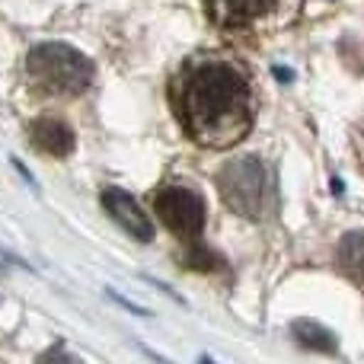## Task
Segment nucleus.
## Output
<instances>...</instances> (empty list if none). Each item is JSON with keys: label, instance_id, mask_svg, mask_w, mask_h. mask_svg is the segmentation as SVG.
I'll return each mask as SVG.
<instances>
[{"label": "nucleus", "instance_id": "5", "mask_svg": "<svg viewBox=\"0 0 364 364\" xmlns=\"http://www.w3.org/2000/svg\"><path fill=\"white\" fill-rule=\"evenodd\" d=\"M102 208H106V211L112 214L115 224L125 227L134 240H141V243H151L154 240L151 218L141 211V205L125 192V188H106V192H102Z\"/></svg>", "mask_w": 364, "mask_h": 364}, {"label": "nucleus", "instance_id": "11", "mask_svg": "<svg viewBox=\"0 0 364 364\" xmlns=\"http://www.w3.org/2000/svg\"><path fill=\"white\" fill-rule=\"evenodd\" d=\"M188 265H192V269L208 272V269H214V265H218V256H211V252L201 250L198 243H192V256H188Z\"/></svg>", "mask_w": 364, "mask_h": 364}, {"label": "nucleus", "instance_id": "9", "mask_svg": "<svg viewBox=\"0 0 364 364\" xmlns=\"http://www.w3.org/2000/svg\"><path fill=\"white\" fill-rule=\"evenodd\" d=\"M294 336L301 339V346H307V348H316V352H336L333 333H326V329H323L320 323H314V320L294 323Z\"/></svg>", "mask_w": 364, "mask_h": 364}, {"label": "nucleus", "instance_id": "2", "mask_svg": "<svg viewBox=\"0 0 364 364\" xmlns=\"http://www.w3.org/2000/svg\"><path fill=\"white\" fill-rule=\"evenodd\" d=\"M26 70L45 96H80L93 83V64L87 55L64 42H42L29 51Z\"/></svg>", "mask_w": 364, "mask_h": 364}, {"label": "nucleus", "instance_id": "8", "mask_svg": "<svg viewBox=\"0 0 364 364\" xmlns=\"http://www.w3.org/2000/svg\"><path fill=\"white\" fill-rule=\"evenodd\" d=\"M339 265L346 269V275H352L355 282L364 284V230L346 233L339 243Z\"/></svg>", "mask_w": 364, "mask_h": 364}, {"label": "nucleus", "instance_id": "1", "mask_svg": "<svg viewBox=\"0 0 364 364\" xmlns=\"http://www.w3.org/2000/svg\"><path fill=\"white\" fill-rule=\"evenodd\" d=\"M170 102L182 132L201 147H233L252 132L256 87L252 77L227 58H192L179 68Z\"/></svg>", "mask_w": 364, "mask_h": 364}, {"label": "nucleus", "instance_id": "3", "mask_svg": "<svg viewBox=\"0 0 364 364\" xmlns=\"http://www.w3.org/2000/svg\"><path fill=\"white\" fill-rule=\"evenodd\" d=\"M220 198L227 201V208L243 218L259 220L269 208V170L259 164L256 157L233 160L220 170L218 176Z\"/></svg>", "mask_w": 364, "mask_h": 364}, {"label": "nucleus", "instance_id": "10", "mask_svg": "<svg viewBox=\"0 0 364 364\" xmlns=\"http://www.w3.org/2000/svg\"><path fill=\"white\" fill-rule=\"evenodd\" d=\"M36 364H80L74 358V355L68 352V348H61V346H51L45 355H38V361Z\"/></svg>", "mask_w": 364, "mask_h": 364}, {"label": "nucleus", "instance_id": "6", "mask_svg": "<svg viewBox=\"0 0 364 364\" xmlns=\"http://www.w3.org/2000/svg\"><path fill=\"white\" fill-rule=\"evenodd\" d=\"M275 6V0H205V10L211 23L224 26V29H240L250 26L252 19L265 16Z\"/></svg>", "mask_w": 364, "mask_h": 364}, {"label": "nucleus", "instance_id": "4", "mask_svg": "<svg viewBox=\"0 0 364 364\" xmlns=\"http://www.w3.org/2000/svg\"><path fill=\"white\" fill-rule=\"evenodd\" d=\"M157 218L182 240H198L205 230V198L186 186H166L154 198Z\"/></svg>", "mask_w": 364, "mask_h": 364}, {"label": "nucleus", "instance_id": "7", "mask_svg": "<svg viewBox=\"0 0 364 364\" xmlns=\"http://www.w3.org/2000/svg\"><path fill=\"white\" fill-rule=\"evenodd\" d=\"M32 144L38 151L51 154V157H68L74 151V132H70L68 122L55 119V115H42L32 125Z\"/></svg>", "mask_w": 364, "mask_h": 364}]
</instances>
